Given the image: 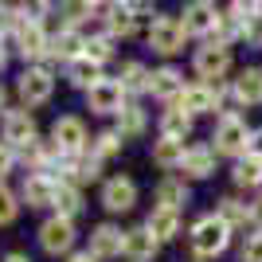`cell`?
I'll return each mask as SVG.
<instances>
[{"mask_svg": "<svg viewBox=\"0 0 262 262\" xmlns=\"http://www.w3.org/2000/svg\"><path fill=\"white\" fill-rule=\"evenodd\" d=\"M231 239H235V231H231L227 219H219L215 211H204L188 227V254L200 262H215L219 254L231 251Z\"/></svg>", "mask_w": 262, "mask_h": 262, "instance_id": "cell-1", "label": "cell"}, {"mask_svg": "<svg viewBox=\"0 0 262 262\" xmlns=\"http://www.w3.org/2000/svg\"><path fill=\"white\" fill-rule=\"evenodd\" d=\"M251 137H254V125H247L243 114H223L211 125V149L227 161H239V157L251 153Z\"/></svg>", "mask_w": 262, "mask_h": 262, "instance_id": "cell-2", "label": "cell"}, {"mask_svg": "<svg viewBox=\"0 0 262 262\" xmlns=\"http://www.w3.org/2000/svg\"><path fill=\"white\" fill-rule=\"evenodd\" d=\"M35 243L47 258H59L63 262L67 254L78 251V219H67V215H47L39 227H35Z\"/></svg>", "mask_w": 262, "mask_h": 262, "instance_id": "cell-3", "label": "cell"}, {"mask_svg": "<svg viewBox=\"0 0 262 262\" xmlns=\"http://www.w3.org/2000/svg\"><path fill=\"white\" fill-rule=\"evenodd\" d=\"M98 204L106 215H129L137 204H141V188L129 172H114L98 184Z\"/></svg>", "mask_w": 262, "mask_h": 262, "instance_id": "cell-4", "label": "cell"}, {"mask_svg": "<svg viewBox=\"0 0 262 262\" xmlns=\"http://www.w3.org/2000/svg\"><path fill=\"white\" fill-rule=\"evenodd\" d=\"M55 94V75L51 67L35 63V67H24L20 78H16V98H20V106L35 110V106H47Z\"/></svg>", "mask_w": 262, "mask_h": 262, "instance_id": "cell-5", "label": "cell"}, {"mask_svg": "<svg viewBox=\"0 0 262 262\" xmlns=\"http://www.w3.org/2000/svg\"><path fill=\"white\" fill-rule=\"evenodd\" d=\"M192 71L200 82H223L231 75V47L219 39H204V47H196L192 55Z\"/></svg>", "mask_w": 262, "mask_h": 262, "instance_id": "cell-6", "label": "cell"}, {"mask_svg": "<svg viewBox=\"0 0 262 262\" xmlns=\"http://www.w3.org/2000/svg\"><path fill=\"white\" fill-rule=\"evenodd\" d=\"M12 43H16V55H20L28 67L47 63V51H51V35H47L43 20H20V28L12 32Z\"/></svg>", "mask_w": 262, "mask_h": 262, "instance_id": "cell-7", "label": "cell"}, {"mask_svg": "<svg viewBox=\"0 0 262 262\" xmlns=\"http://www.w3.org/2000/svg\"><path fill=\"white\" fill-rule=\"evenodd\" d=\"M0 141H8L16 153L32 149V145L39 141V125H35V114H32V110H28V106L8 110V114L0 118Z\"/></svg>", "mask_w": 262, "mask_h": 262, "instance_id": "cell-8", "label": "cell"}, {"mask_svg": "<svg viewBox=\"0 0 262 262\" xmlns=\"http://www.w3.org/2000/svg\"><path fill=\"white\" fill-rule=\"evenodd\" d=\"M149 47H153L157 55H164V59H172V55L184 51V39H188V28L180 16H157L153 24H149Z\"/></svg>", "mask_w": 262, "mask_h": 262, "instance_id": "cell-9", "label": "cell"}, {"mask_svg": "<svg viewBox=\"0 0 262 262\" xmlns=\"http://www.w3.org/2000/svg\"><path fill=\"white\" fill-rule=\"evenodd\" d=\"M121 247H125V227L121 223H114V219H102V223H94L86 235V251L94 254L98 262H114L121 258Z\"/></svg>", "mask_w": 262, "mask_h": 262, "instance_id": "cell-10", "label": "cell"}, {"mask_svg": "<svg viewBox=\"0 0 262 262\" xmlns=\"http://www.w3.org/2000/svg\"><path fill=\"white\" fill-rule=\"evenodd\" d=\"M47 137L55 141L59 153H82V149H90V141H94V137L86 133V121L78 118V114H63V118H55Z\"/></svg>", "mask_w": 262, "mask_h": 262, "instance_id": "cell-11", "label": "cell"}, {"mask_svg": "<svg viewBox=\"0 0 262 262\" xmlns=\"http://www.w3.org/2000/svg\"><path fill=\"white\" fill-rule=\"evenodd\" d=\"M125 98H129V94L121 90L118 78H102L98 86L86 90V110H90V114H98V118H118L121 110L129 106Z\"/></svg>", "mask_w": 262, "mask_h": 262, "instance_id": "cell-12", "label": "cell"}, {"mask_svg": "<svg viewBox=\"0 0 262 262\" xmlns=\"http://www.w3.org/2000/svg\"><path fill=\"white\" fill-rule=\"evenodd\" d=\"M102 157L94 153V149H82V153H67L63 161V180H75V184H102L106 176H102Z\"/></svg>", "mask_w": 262, "mask_h": 262, "instance_id": "cell-13", "label": "cell"}, {"mask_svg": "<svg viewBox=\"0 0 262 262\" xmlns=\"http://www.w3.org/2000/svg\"><path fill=\"white\" fill-rule=\"evenodd\" d=\"M161 247H164V243L157 239L145 223H133V227H125V247H121V258H125V262H157Z\"/></svg>", "mask_w": 262, "mask_h": 262, "instance_id": "cell-14", "label": "cell"}, {"mask_svg": "<svg viewBox=\"0 0 262 262\" xmlns=\"http://www.w3.org/2000/svg\"><path fill=\"white\" fill-rule=\"evenodd\" d=\"M215 172H219V153L211 149V141L188 145V157H184L180 176H184V180H192V184H200V180H211Z\"/></svg>", "mask_w": 262, "mask_h": 262, "instance_id": "cell-15", "label": "cell"}, {"mask_svg": "<svg viewBox=\"0 0 262 262\" xmlns=\"http://www.w3.org/2000/svg\"><path fill=\"white\" fill-rule=\"evenodd\" d=\"M55 188H59V180L55 176H43V172H28L20 184V200L28 211H51L55 204Z\"/></svg>", "mask_w": 262, "mask_h": 262, "instance_id": "cell-16", "label": "cell"}, {"mask_svg": "<svg viewBox=\"0 0 262 262\" xmlns=\"http://www.w3.org/2000/svg\"><path fill=\"white\" fill-rule=\"evenodd\" d=\"M141 223L153 231L161 243H176L180 235H188V231H184V211H180V208H164V204H153Z\"/></svg>", "mask_w": 262, "mask_h": 262, "instance_id": "cell-17", "label": "cell"}, {"mask_svg": "<svg viewBox=\"0 0 262 262\" xmlns=\"http://www.w3.org/2000/svg\"><path fill=\"white\" fill-rule=\"evenodd\" d=\"M188 35H200V39H211L215 35V24H219V8L211 0H188L184 12H180Z\"/></svg>", "mask_w": 262, "mask_h": 262, "instance_id": "cell-18", "label": "cell"}, {"mask_svg": "<svg viewBox=\"0 0 262 262\" xmlns=\"http://www.w3.org/2000/svg\"><path fill=\"white\" fill-rule=\"evenodd\" d=\"M82 51H86V35L78 32V28H59L51 35V51H47L43 67H51V63L67 67V63H75V59H82Z\"/></svg>", "mask_w": 262, "mask_h": 262, "instance_id": "cell-19", "label": "cell"}, {"mask_svg": "<svg viewBox=\"0 0 262 262\" xmlns=\"http://www.w3.org/2000/svg\"><path fill=\"white\" fill-rule=\"evenodd\" d=\"M184 75L176 71L172 63L164 67H153V75H149V94H153L157 102H164V106H172V102H180V94H184Z\"/></svg>", "mask_w": 262, "mask_h": 262, "instance_id": "cell-20", "label": "cell"}, {"mask_svg": "<svg viewBox=\"0 0 262 262\" xmlns=\"http://www.w3.org/2000/svg\"><path fill=\"white\" fill-rule=\"evenodd\" d=\"M153 204H164V208H180L184 211L192 204V180H184L180 172H164L153 188Z\"/></svg>", "mask_w": 262, "mask_h": 262, "instance_id": "cell-21", "label": "cell"}, {"mask_svg": "<svg viewBox=\"0 0 262 262\" xmlns=\"http://www.w3.org/2000/svg\"><path fill=\"white\" fill-rule=\"evenodd\" d=\"M231 102L235 106H262V67H243L239 75L231 78Z\"/></svg>", "mask_w": 262, "mask_h": 262, "instance_id": "cell-22", "label": "cell"}, {"mask_svg": "<svg viewBox=\"0 0 262 262\" xmlns=\"http://www.w3.org/2000/svg\"><path fill=\"white\" fill-rule=\"evenodd\" d=\"M231 184H235V192H243V196L262 192V157L247 153V157H239V161H231Z\"/></svg>", "mask_w": 262, "mask_h": 262, "instance_id": "cell-23", "label": "cell"}, {"mask_svg": "<svg viewBox=\"0 0 262 262\" xmlns=\"http://www.w3.org/2000/svg\"><path fill=\"white\" fill-rule=\"evenodd\" d=\"M149 157H153V164L161 172H180V168H184V157H188V141H180V137H161V133H157Z\"/></svg>", "mask_w": 262, "mask_h": 262, "instance_id": "cell-24", "label": "cell"}, {"mask_svg": "<svg viewBox=\"0 0 262 262\" xmlns=\"http://www.w3.org/2000/svg\"><path fill=\"white\" fill-rule=\"evenodd\" d=\"M137 12L125 4V0H114V4H106V16H102V32L114 35V39H129L133 32H137Z\"/></svg>", "mask_w": 262, "mask_h": 262, "instance_id": "cell-25", "label": "cell"}, {"mask_svg": "<svg viewBox=\"0 0 262 262\" xmlns=\"http://www.w3.org/2000/svg\"><path fill=\"white\" fill-rule=\"evenodd\" d=\"M192 129H196V118H192L180 102L164 106L161 118H157V133H161V137H180V141H188V137H192Z\"/></svg>", "mask_w": 262, "mask_h": 262, "instance_id": "cell-26", "label": "cell"}, {"mask_svg": "<svg viewBox=\"0 0 262 262\" xmlns=\"http://www.w3.org/2000/svg\"><path fill=\"white\" fill-rule=\"evenodd\" d=\"M51 211H55V215H67V219H78L82 211H86V188L75 184V180H59Z\"/></svg>", "mask_w": 262, "mask_h": 262, "instance_id": "cell-27", "label": "cell"}, {"mask_svg": "<svg viewBox=\"0 0 262 262\" xmlns=\"http://www.w3.org/2000/svg\"><path fill=\"white\" fill-rule=\"evenodd\" d=\"M215 215L227 219L235 235H239V231H251V200L235 196V192H231V196H219L215 200Z\"/></svg>", "mask_w": 262, "mask_h": 262, "instance_id": "cell-28", "label": "cell"}, {"mask_svg": "<svg viewBox=\"0 0 262 262\" xmlns=\"http://www.w3.org/2000/svg\"><path fill=\"white\" fill-rule=\"evenodd\" d=\"M63 71H67V82H71L75 90H82V94H86L90 86H98L102 78H106V75H102V63H94V59H86V55H82V59H75V63H67Z\"/></svg>", "mask_w": 262, "mask_h": 262, "instance_id": "cell-29", "label": "cell"}, {"mask_svg": "<svg viewBox=\"0 0 262 262\" xmlns=\"http://www.w3.org/2000/svg\"><path fill=\"white\" fill-rule=\"evenodd\" d=\"M247 20H251V16L231 4L227 12H219V24H215V35H211V39H219V43H227V47L235 43V39H247Z\"/></svg>", "mask_w": 262, "mask_h": 262, "instance_id": "cell-30", "label": "cell"}, {"mask_svg": "<svg viewBox=\"0 0 262 262\" xmlns=\"http://www.w3.org/2000/svg\"><path fill=\"white\" fill-rule=\"evenodd\" d=\"M149 67L141 63V59H125V63L118 67V82L125 94H149Z\"/></svg>", "mask_w": 262, "mask_h": 262, "instance_id": "cell-31", "label": "cell"}, {"mask_svg": "<svg viewBox=\"0 0 262 262\" xmlns=\"http://www.w3.org/2000/svg\"><path fill=\"white\" fill-rule=\"evenodd\" d=\"M114 129H118L125 141H137V137H145V129H149V114H145L137 102H129V106L114 118Z\"/></svg>", "mask_w": 262, "mask_h": 262, "instance_id": "cell-32", "label": "cell"}, {"mask_svg": "<svg viewBox=\"0 0 262 262\" xmlns=\"http://www.w3.org/2000/svg\"><path fill=\"white\" fill-rule=\"evenodd\" d=\"M94 0H59V16H63V28H82V24L94 16Z\"/></svg>", "mask_w": 262, "mask_h": 262, "instance_id": "cell-33", "label": "cell"}, {"mask_svg": "<svg viewBox=\"0 0 262 262\" xmlns=\"http://www.w3.org/2000/svg\"><path fill=\"white\" fill-rule=\"evenodd\" d=\"M90 149H94L102 161H114V157H121V149H125V137H121L118 129H102V133H94Z\"/></svg>", "mask_w": 262, "mask_h": 262, "instance_id": "cell-34", "label": "cell"}, {"mask_svg": "<svg viewBox=\"0 0 262 262\" xmlns=\"http://www.w3.org/2000/svg\"><path fill=\"white\" fill-rule=\"evenodd\" d=\"M20 211H24L20 192H12L8 184H0V227H12V223L20 219Z\"/></svg>", "mask_w": 262, "mask_h": 262, "instance_id": "cell-35", "label": "cell"}, {"mask_svg": "<svg viewBox=\"0 0 262 262\" xmlns=\"http://www.w3.org/2000/svg\"><path fill=\"white\" fill-rule=\"evenodd\" d=\"M86 59H94V63H110L114 59V35L98 32V35H86Z\"/></svg>", "mask_w": 262, "mask_h": 262, "instance_id": "cell-36", "label": "cell"}, {"mask_svg": "<svg viewBox=\"0 0 262 262\" xmlns=\"http://www.w3.org/2000/svg\"><path fill=\"white\" fill-rule=\"evenodd\" d=\"M239 262H262V231H247V235H243Z\"/></svg>", "mask_w": 262, "mask_h": 262, "instance_id": "cell-37", "label": "cell"}, {"mask_svg": "<svg viewBox=\"0 0 262 262\" xmlns=\"http://www.w3.org/2000/svg\"><path fill=\"white\" fill-rule=\"evenodd\" d=\"M12 8L20 12L24 20H43L47 12H51V0H16Z\"/></svg>", "mask_w": 262, "mask_h": 262, "instance_id": "cell-38", "label": "cell"}, {"mask_svg": "<svg viewBox=\"0 0 262 262\" xmlns=\"http://www.w3.org/2000/svg\"><path fill=\"white\" fill-rule=\"evenodd\" d=\"M16 164H20V153H16L8 141H0V184H8V176L16 172Z\"/></svg>", "mask_w": 262, "mask_h": 262, "instance_id": "cell-39", "label": "cell"}, {"mask_svg": "<svg viewBox=\"0 0 262 262\" xmlns=\"http://www.w3.org/2000/svg\"><path fill=\"white\" fill-rule=\"evenodd\" d=\"M251 231H262V192L251 196Z\"/></svg>", "mask_w": 262, "mask_h": 262, "instance_id": "cell-40", "label": "cell"}, {"mask_svg": "<svg viewBox=\"0 0 262 262\" xmlns=\"http://www.w3.org/2000/svg\"><path fill=\"white\" fill-rule=\"evenodd\" d=\"M231 4H235L239 12H247V16H258L262 12V0H231Z\"/></svg>", "mask_w": 262, "mask_h": 262, "instance_id": "cell-41", "label": "cell"}, {"mask_svg": "<svg viewBox=\"0 0 262 262\" xmlns=\"http://www.w3.org/2000/svg\"><path fill=\"white\" fill-rule=\"evenodd\" d=\"M125 4H129L137 16H153V0H125Z\"/></svg>", "mask_w": 262, "mask_h": 262, "instance_id": "cell-42", "label": "cell"}, {"mask_svg": "<svg viewBox=\"0 0 262 262\" xmlns=\"http://www.w3.org/2000/svg\"><path fill=\"white\" fill-rule=\"evenodd\" d=\"M63 262H98V258H94L90 251H75V254H67Z\"/></svg>", "mask_w": 262, "mask_h": 262, "instance_id": "cell-43", "label": "cell"}, {"mask_svg": "<svg viewBox=\"0 0 262 262\" xmlns=\"http://www.w3.org/2000/svg\"><path fill=\"white\" fill-rule=\"evenodd\" d=\"M0 262H32V254H24V251H8Z\"/></svg>", "mask_w": 262, "mask_h": 262, "instance_id": "cell-44", "label": "cell"}, {"mask_svg": "<svg viewBox=\"0 0 262 262\" xmlns=\"http://www.w3.org/2000/svg\"><path fill=\"white\" fill-rule=\"evenodd\" d=\"M251 153H254V157H262V125L254 129V137H251Z\"/></svg>", "mask_w": 262, "mask_h": 262, "instance_id": "cell-45", "label": "cell"}, {"mask_svg": "<svg viewBox=\"0 0 262 262\" xmlns=\"http://www.w3.org/2000/svg\"><path fill=\"white\" fill-rule=\"evenodd\" d=\"M4 114H8V90L0 86V118H4Z\"/></svg>", "mask_w": 262, "mask_h": 262, "instance_id": "cell-46", "label": "cell"}, {"mask_svg": "<svg viewBox=\"0 0 262 262\" xmlns=\"http://www.w3.org/2000/svg\"><path fill=\"white\" fill-rule=\"evenodd\" d=\"M8 67V47H4V39H0V71Z\"/></svg>", "mask_w": 262, "mask_h": 262, "instance_id": "cell-47", "label": "cell"}, {"mask_svg": "<svg viewBox=\"0 0 262 262\" xmlns=\"http://www.w3.org/2000/svg\"><path fill=\"white\" fill-rule=\"evenodd\" d=\"M94 4H114V0H94Z\"/></svg>", "mask_w": 262, "mask_h": 262, "instance_id": "cell-48", "label": "cell"}, {"mask_svg": "<svg viewBox=\"0 0 262 262\" xmlns=\"http://www.w3.org/2000/svg\"><path fill=\"white\" fill-rule=\"evenodd\" d=\"M192 262H200V258H192Z\"/></svg>", "mask_w": 262, "mask_h": 262, "instance_id": "cell-49", "label": "cell"}]
</instances>
